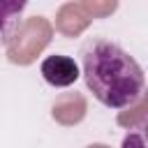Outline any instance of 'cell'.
I'll list each match as a JSON object with an SVG mask.
<instances>
[{
	"label": "cell",
	"instance_id": "6da1fadb",
	"mask_svg": "<svg viewBox=\"0 0 148 148\" xmlns=\"http://www.w3.org/2000/svg\"><path fill=\"white\" fill-rule=\"evenodd\" d=\"M79 56V69L99 104L106 109H125L141 99L146 88L143 69L120 44L106 37H90Z\"/></svg>",
	"mask_w": 148,
	"mask_h": 148
},
{
	"label": "cell",
	"instance_id": "7a4b0ae2",
	"mask_svg": "<svg viewBox=\"0 0 148 148\" xmlns=\"http://www.w3.org/2000/svg\"><path fill=\"white\" fill-rule=\"evenodd\" d=\"M39 72L44 76V81L53 88H67L72 86L79 76H81V69H79V62L69 56H60V53H53V56H46L39 65Z\"/></svg>",
	"mask_w": 148,
	"mask_h": 148
},
{
	"label": "cell",
	"instance_id": "3957f363",
	"mask_svg": "<svg viewBox=\"0 0 148 148\" xmlns=\"http://www.w3.org/2000/svg\"><path fill=\"white\" fill-rule=\"evenodd\" d=\"M25 9V2H0V35L14 23V18Z\"/></svg>",
	"mask_w": 148,
	"mask_h": 148
},
{
	"label": "cell",
	"instance_id": "277c9868",
	"mask_svg": "<svg viewBox=\"0 0 148 148\" xmlns=\"http://www.w3.org/2000/svg\"><path fill=\"white\" fill-rule=\"evenodd\" d=\"M120 148H146V139H143V130H134L123 139Z\"/></svg>",
	"mask_w": 148,
	"mask_h": 148
}]
</instances>
